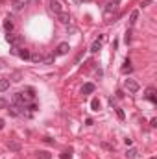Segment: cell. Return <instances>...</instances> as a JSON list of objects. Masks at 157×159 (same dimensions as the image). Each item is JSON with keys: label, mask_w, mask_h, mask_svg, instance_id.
<instances>
[{"label": "cell", "mask_w": 157, "mask_h": 159, "mask_svg": "<svg viewBox=\"0 0 157 159\" xmlns=\"http://www.w3.org/2000/svg\"><path fill=\"white\" fill-rule=\"evenodd\" d=\"M116 15H118V4L116 2H109L107 6L104 7V19L105 21H113V19H116Z\"/></svg>", "instance_id": "cell-1"}, {"label": "cell", "mask_w": 157, "mask_h": 159, "mask_svg": "<svg viewBox=\"0 0 157 159\" xmlns=\"http://www.w3.org/2000/svg\"><path fill=\"white\" fill-rule=\"evenodd\" d=\"M6 41L9 43V45H13V46H19L22 43V35H19V33H7Z\"/></svg>", "instance_id": "cell-2"}, {"label": "cell", "mask_w": 157, "mask_h": 159, "mask_svg": "<svg viewBox=\"0 0 157 159\" xmlns=\"http://www.w3.org/2000/svg\"><path fill=\"white\" fill-rule=\"evenodd\" d=\"M13 102L19 104V106H26V104H28V98L24 96V92H15L13 94Z\"/></svg>", "instance_id": "cell-3"}, {"label": "cell", "mask_w": 157, "mask_h": 159, "mask_svg": "<svg viewBox=\"0 0 157 159\" xmlns=\"http://www.w3.org/2000/svg\"><path fill=\"white\" fill-rule=\"evenodd\" d=\"M124 85H126V89H128V91L129 92H137V91H139V83H137V81L135 80H126L124 81Z\"/></svg>", "instance_id": "cell-4"}, {"label": "cell", "mask_w": 157, "mask_h": 159, "mask_svg": "<svg viewBox=\"0 0 157 159\" xmlns=\"http://www.w3.org/2000/svg\"><path fill=\"white\" fill-rule=\"evenodd\" d=\"M56 17H57V21H59L61 24H69V22H70V15L67 13V11H59Z\"/></svg>", "instance_id": "cell-5"}, {"label": "cell", "mask_w": 157, "mask_h": 159, "mask_svg": "<svg viewBox=\"0 0 157 159\" xmlns=\"http://www.w3.org/2000/svg\"><path fill=\"white\" fill-rule=\"evenodd\" d=\"M48 6H50V11H52V13H56V15L59 13V11H63V9H61V4L57 2V0H50Z\"/></svg>", "instance_id": "cell-6"}, {"label": "cell", "mask_w": 157, "mask_h": 159, "mask_svg": "<svg viewBox=\"0 0 157 159\" xmlns=\"http://www.w3.org/2000/svg\"><path fill=\"white\" fill-rule=\"evenodd\" d=\"M69 50H70V46H69V43H61L59 46H57V56H65V54H69Z\"/></svg>", "instance_id": "cell-7"}, {"label": "cell", "mask_w": 157, "mask_h": 159, "mask_svg": "<svg viewBox=\"0 0 157 159\" xmlns=\"http://www.w3.org/2000/svg\"><path fill=\"white\" fill-rule=\"evenodd\" d=\"M146 98L150 100V102H154V104L157 102V98H155V89H154V87H148V89H146Z\"/></svg>", "instance_id": "cell-8"}, {"label": "cell", "mask_w": 157, "mask_h": 159, "mask_svg": "<svg viewBox=\"0 0 157 159\" xmlns=\"http://www.w3.org/2000/svg\"><path fill=\"white\" fill-rule=\"evenodd\" d=\"M94 92V85L92 83H85L83 87H81V94H91Z\"/></svg>", "instance_id": "cell-9"}, {"label": "cell", "mask_w": 157, "mask_h": 159, "mask_svg": "<svg viewBox=\"0 0 157 159\" xmlns=\"http://www.w3.org/2000/svg\"><path fill=\"white\" fill-rule=\"evenodd\" d=\"M54 61H56V54H48V56L43 57V63L45 65H54Z\"/></svg>", "instance_id": "cell-10"}, {"label": "cell", "mask_w": 157, "mask_h": 159, "mask_svg": "<svg viewBox=\"0 0 157 159\" xmlns=\"http://www.w3.org/2000/svg\"><path fill=\"white\" fill-rule=\"evenodd\" d=\"M17 56L22 57V59H30V50H26V48H19Z\"/></svg>", "instance_id": "cell-11"}, {"label": "cell", "mask_w": 157, "mask_h": 159, "mask_svg": "<svg viewBox=\"0 0 157 159\" xmlns=\"http://www.w3.org/2000/svg\"><path fill=\"white\" fill-rule=\"evenodd\" d=\"M7 146H9L11 152H19V150H21V142H19V141H9V144H7Z\"/></svg>", "instance_id": "cell-12"}, {"label": "cell", "mask_w": 157, "mask_h": 159, "mask_svg": "<svg viewBox=\"0 0 157 159\" xmlns=\"http://www.w3.org/2000/svg\"><path fill=\"white\" fill-rule=\"evenodd\" d=\"M137 17H139V11H131V15H129V26H135V22H137Z\"/></svg>", "instance_id": "cell-13"}, {"label": "cell", "mask_w": 157, "mask_h": 159, "mask_svg": "<svg viewBox=\"0 0 157 159\" xmlns=\"http://www.w3.org/2000/svg\"><path fill=\"white\" fill-rule=\"evenodd\" d=\"M22 6H24V4H22L21 0H13V2H11V7H13V11H21Z\"/></svg>", "instance_id": "cell-14"}, {"label": "cell", "mask_w": 157, "mask_h": 159, "mask_svg": "<svg viewBox=\"0 0 157 159\" xmlns=\"http://www.w3.org/2000/svg\"><path fill=\"white\" fill-rule=\"evenodd\" d=\"M7 89H9V80H6V78H2L0 80V91H7Z\"/></svg>", "instance_id": "cell-15"}, {"label": "cell", "mask_w": 157, "mask_h": 159, "mask_svg": "<svg viewBox=\"0 0 157 159\" xmlns=\"http://www.w3.org/2000/svg\"><path fill=\"white\" fill-rule=\"evenodd\" d=\"M122 72H124V74H128V72H131V61H129V59H126V61H124Z\"/></svg>", "instance_id": "cell-16"}, {"label": "cell", "mask_w": 157, "mask_h": 159, "mask_svg": "<svg viewBox=\"0 0 157 159\" xmlns=\"http://www.w3.org/2000/svg\"><path fill=\"white\" fill-rule=\"evenodd\" d=\"M100 48H102V43H100V41H94L92 45H91V52H92V54H96Z\"/></svg>", "instance_id": "cell-17"}, {"label": "cell", "mask_w": 157, "mask_h": 159, "mask_svg": "<svg viewBox=\"0 0 157 159\" xmlns=\"http://www.w3.org/2000/svg\"><path fill=\"white\" fill-rule=\"evenodd\" d=\"M4 28H6L7 33H11V30H13V22H11V19H6V22H4Z\"/></svg>", "instance_id": "cell-18"}, {"label": "cell", "mask_w": 157, "mask_h": 159, "mask_svg": "<svg viewBox=\"0 0 157 159\" xmlns=\"http://www.w3.org/2000/svg\"><path fill=\"white\" fill-rule=\"evenodd\" d=\"M126 157H128V159H135L137 157V150L135 148H129L128 152H126Z\"/></svg>", "instance_id": "cell-19"}, {"label": "cell", "mask_w": 157, "mask_h": 159, "mask_svg": "<svg viewBox=\"0 0 157 159\" xmlns=\"http://www.w3.org/2000/svg\"><path fill=\"white\" fill-rule=\"evenodd\" d=\"M30 59L33 61V63H39V61H43V56L41 54H30Z\"/></svg>", "instance_id": "cell-20"}, {"label": "cell", "mask_w": 157, "mask_h": 159, "mask_svg": "<svg viewBox=\"0 0 157 159\" xmlns=\"http://www.w3.org/2000/svg\"><path fill=\"white\" fill-rule=\"evenodd\" d=\"M37 159H52L48 152H37Z\"/></svg>", "instance_id": "cell-21"}, {"label": "cell", "mask_w": 157, "mask_h": 159, "mask_svg": "<svg viewBox=\"0 0 157 159\" xmlns=\"http://www.w3.org/2000/svg\"><path fill=\"white\" fill-rule=\"evenodd\" d=\"M91 107H92V109H94V111H98V109H100V102H98V100H96V98H94V100H92V102H91Z\"/></svg>", "instance_id": "cell-22"}, {"label": "cell", "mask_w": 157, "mask_h": 159, "mask_svg": "<svg viewBox=\"0 0 157 159\" xmlns=\"http://www.w3.org/2000/svg\"><path fill=\"white\" fill-rule=\"evenodd\" d=\"M61 159H72V152H70V150L63 152V154H61Z\"/></svg>", "instance_id": "cell-23"}, {"label": "cell", "mask_w": 157, "mask_h": 159, "mask_svg": "<svg viewBox=\"0 0 157 159\" xmlns=\"http://www.w3.org/2000/svg\"><path fill=\"white\" fill-rule=\"evenodd\" d=\"M9 115H11V117H17V115H19L17 107H9Z\"/></svg>", "instance_id": "cell-24"}, {"label": "cell", "mask_w": 157, "mask_h": 159, "mask_svg": "<svg viewBox=\"0 0 157 159\" xmlns=\"http://www.w3.org/2000/svg\"><path fill=\"white\" fill-rule=\"evenodd\" d=\"M124 41H126V43H129V41H131V32H129V30L126 32V35H124Z\"/></svg>", "instance_id": "cell-25"}, {"label": "cell", "mask_w": 157, "mask_h": 159, "mask_svg": "<svg viewBox=\"0 0 157 159\" xmlns=\"http://www.w3.org/2000/svg\"><path fill=\"white\" fill-rule=\"evenodd\" d=\"M116 115H118V118H124V111L120 107H116Z\"/></svg>", "instance_id": "cell-26"}, {"label": "cell", "mask_w": 157, "mask_h": 159, "mask_svg": "<svg viewBox=\"0 0 157 159\" xmlns=\"http://www.w3.org/2000/svg\"><path fill=\"white\" fill-rule=\"evenodd\" d=\"M7 106V102H6V100H4V98H0V109H4V107H6Z\"/></svg>", "instance_id": "cell-27"}, {"label": "cell", "mask_w": 157, "mask_h": 159, "mask_svg": "<svg viewBox=\"0 0 157 159\" xmlns=\"http://www.w3.org/2000/svg\"><path fill=\"white\" fill-rule=\"evenodd\" d=\"M102 146H104L105 150H113V146H111V144H107V142H102Z\"/></svg>", "instance_id": "cell-28"}, {"label": "cell", "mask_w": 157, "mask_h": 159, "mask_svg": "<svg viewBox=\"0 0 157 159\" xmlns=\"http://www.w3.org/2000/svg\"><path fill=\"white\" fill-rule=\"evenodd\" d=\"M2 128H4V120L0 118V130H2Z\"/></svg>", "instance_id": "cell-29"}, {"label": "cell", "mask_w": 157, "mask_h": 159, "mask_svg": "<svg viewBox=\"0 0 157 159\" xmlns=\"http://www.w3.org/2000/svg\"><path fill=\"white\" fill-rule=\"evenodd\" d=\"M74 2H76V4H81V2H83V0H74Z\"/></svg>", "instance_id": "cell-30"}, {"label": "cell", "mask_w": 157, "mask_h": 159, "mask_svg": "<svg viewBox=\"0 0 157 159\" xmlns=\"http://www.w3.org/2000/svg\"><path fill=\"white\" fill-rule=\"evenodd\" d=\"M115 2H116V4H118V2H120V0H115Z\"/></svg>", "instance_id": "cell-31"}, {"label": "cell", "mask_w": 157, "mask_h": 159, "mask_svg": "<svg viewBox=\"0 0 157 159\" xmlns=\"http://www.w3.org/2000/svg\"><path fill=\"white\" fill-rule=\"evenodd\" d=\"M150 159H157V157H150Z\"/></svg>", "instance_id": "cell-32"}, {"label": "cell", "mask_w": 157, "mask_h": 159, "mask_svg": "<svg viewBox=\"0 0 157 159\" xmlns=\"http://www.w3.org/2000/svg\"><path fill=\"white\" fill-rule=\"evenodd\" d=\"M31 2H37V0H31Z\"/></svg>", "instance_id": "cell-33"}, {"label": "cell", "mask_w": 157, "mask_h": 159, "mask_svg": "<svg viewBox=\"0 0 157 159\" xmlns=\"http://www.w3.org/2000/svg\"><path fill=\"white\" fill-rule=\"evenodd\" d=\"M83 2H89V0H83Z\"/></svg>", "instance_id": "cell-34"}]
</instances>
